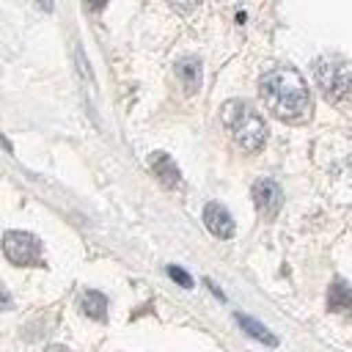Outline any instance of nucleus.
Returning <instances> with one entry per match:
<instances>
[{"instance_id": "nucleus-1", "label": "nucleus", "mask_w": 352, "mask_h": 352, "mask_svg": "<svg viewBox=\"0 0 352 352\" xmlns=\"http://www.w3.org/2000/svg\"><path fill=\"white\" fill-rule=\"evenodd\" d=\"M258 94L272 116L297 124L311 116V94L305 80L294 69H272L261 77Z\"/></svg>"}, {"instance_id": "nucleus-2", "label": "nucleus", "mask_w": 352, "mask_h": 352, "mask_svg": "<svg viewBox=\"0 0 352 352\" xmlns=\"http://www.w3.org/2000/svg\"><path fill=\"white\" fill-rule=\"evenodd\" d=\"M220 118L226 124V129L231 132L234 143L242 148V151H258L267 140V124L264 118L242 99H231L223 104L220 110Z\"/></svg>"}, {"instance_id": "nucleus-3", "label": "nucleus", "mask_w": 352, "mask_h": 352, "mask_svg": "<svg viewBox=\"0 0 352 352\" xmlns=\"http://www.w3.org/2000/svg\"><path fill=\"white\" fill-rule=\"evenodd\" d=\"M314 77H316L322 94L330 102H344L352 94V69H349L346 60H341L336 55H327V58L316 60Z\"/></svg>"}, {"instance_id": "nucleus-4", "label": "nucleus", "mask_w": 352, "mask_h": 352, "mask_svg": "<svg viewBox=\"0 0 352 352\" xmlns=\"http://www.w3.org/2000/svg\"><path fill=\"white\" fill-rule=\"evenodd\" d=\"M3 253L16 267H41V242L28 231H6Z\"/></svg>"}, {"instance_id": "nucleus-5", "label": "nucleus", "mask_w": 352, "mask_h": 352, "mask_svg": "<svg viewBox=\"0 0 352 352\" xmlns=\"http://www.w3.org/2000/svg\"><path fill=\"white\" fill-rule=\"evenodd\" d=\"M280 201H283L280 187H278L272 179H258V182L253 184V204H256V209H258L264 217L278 214Z\"/></svg>"}, {"instance_id": "nucleus-6", "label": "nucleus", "mask_w": 352, "mask_h": 352, "mask_svg": "<svg viewBox=\"0 0 352 352\" xmlns=\"http://www.w3.org/2000/svg\"><path fill=\"white\" fill-rule=\"evenodd\" d=\"M204 226L217 239H231L234 236V217L228 214V209L223 204H214L212 201V204L204 206Z\"/></svg>"}, {"instance_id": "nucleus-7", "label": "nucleus", "mask_w": 352, "mask_h": 352, "mask_svg": "<svg viewBox=\"0 0 352 352\" xmlns=\"http://www.w3.org/2000/svg\"><path fill=\"white\" fill-rule=\"evenodd\" d=\"M148 168L154 170V176H157L165 187H179V184H182L179 168H176V162H173L165 151H154V154L148 157Z\"/></svg>"}, {"instance_id": "nucleus-8", "label": "nucleus", "mask_w": 352, "mask_h": 352, "mask_svg": "<svg viewBox=\"0 0 352 352\" xmlns=\"http://www.w3.org/2000/svg\"><path fill=\"white\" fill-rule=\"evenodd\" d=\"M176 77L187 94H195L201 88V60L198 58H182L176 63Z\"/></svg>"}, {"instance_id": "nucleus-9", "label": "nucleus", "mask_w": 352, "mask_h": 352, "mask_svg": "<svg viewBox=\"0 0 352 352\" xmlns=\"http://www.w3.org/2000/svg\"><path fill=\"white\" fill-rule=\"evenodd\" d=\"M80 305H82V314H88L91 319H99L102 322L107 316V297L102 292H85L82 300H80Z\"/></svg>"}, {"instance_id": "nucleus-10", "label": "nucleus", "mask_w": 352, "mask_h": 352, "mask_svg": "<svg viewBox=\"0 0 352 352\" xmlns=\"http://www.w3.org/2000/svg\"><path fill=\"white\" fill-rule=\"evenodd\" d=\"M236 322H239V327H242L248 336H253L256 341H264V344H270V346L278 344V338H275L261 322H256V319H250V316H245V314H236Z\"/></svg>"}, {"instance_id": "nucleus-11", "label": "nucleus", "mask_w": 352, "mask_h": 352, "mask_svg": "<svg viewBox=\"0 0 352 352\" xmlns=\"http://www.w3.org/2000/svg\"><path fill=\"white\" fill-rule=\"evenodd\" d=\"M327 305H330V311H349L352 308V292L341 283H333L330 294H327Z\"/></svg>"}, {"instance_id": "nucleus-12", "label": "nucleus", "mask_w": 352, "mask_h": 352, "mask_svg": "<svg viewBox=\"0 0 352 352\" xmlns=\"http://www.w3.org/2000/svg\"><path fill=\"white\" fill-rule=\"evenodd\" d=\"M168 275H170V278L179 283V286H184V289H190V286H192V278H190V275H187L182 267H176V264H170V267H168Z\"/></svg>"}, {"instance_id": "nucleus-13", "label": "nucleus", "mask_w": 352, "mask_h": 352, "mask_svg": "<svg viewBox=\"0 0 352 352\" xmlns=\"http://www.w3.org/2000/svg\"><path fill=\"white\" fill-rule=\"evenodd\" d=\"M168 3H170L176 11H182V14H190V11H192V8H195L201 0H168Z\"/></svg>"}, {"instance_id": "nucleus-14", "label": "nucleus", "mask_w": 352, "mask_h": 352, "mask_svg": "<svg viewBox=\"0 0 352 352\" xmlns=\"http://www.w3.org/2000/svg\"><path fill=\"white\" fill-rule=\"evenodd\" d=\"M0 305H3V308H11V297L6 294V289H3V286H0Z\"/></svg>"}, {"instance_id": "nucleus-15", "label": "nucleus", "mask_w": 352, "mask_h": 352, "mask_svg": "<svg viewBox=\"0 0 352 352\" xmlns=\"http://www.w3.org/2000/svg\"><path fill=\"white\" fill-rule=\"evenodd\" d=\"M104 3H107V0H88V6H91V8H94V11H99V8H102V6H104Z\"/></svg>"}, {"instance_id": "nucleus-16", "label": "nucleus", "mask_w": 352, "mask_h": 352, "mask_svg": "<svg viewBox=\"0 0 352 352\" xmlns=\"http://www.w3.org/2000/svg\"><path fill=\"white\" fill-rule=\"evenodd\" d=\"M38 6H41L44 11H52V0H38Z\"/></svg>"}, {"instance_id": "nucleus-17", "label": "nucleus", "mask_w": 352, "mask_h": 352, "mask_svg": "<svg viewBox=\"0 0 352 352\" xmlns=\"http://www.w3.org/2000/svg\"><path fill=\"white\" fill-rule=\"evenodd\" d=\"M47 352H66V349H63V346H50Z\"/></svg>"}]
</instances>
